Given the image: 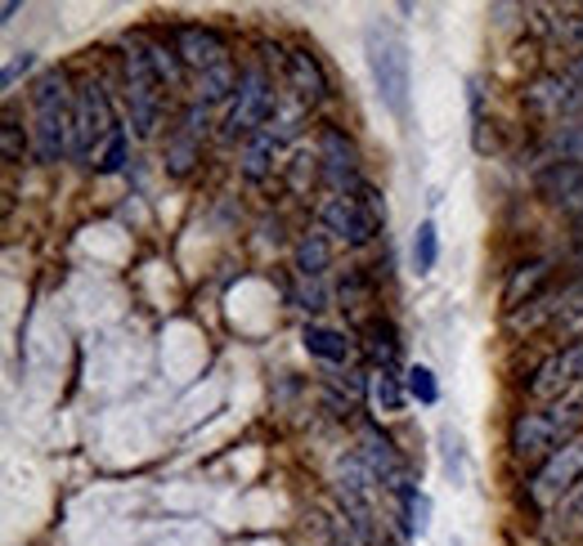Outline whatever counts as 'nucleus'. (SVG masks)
<instances>
[{"label": "nucleus", "instance_id": "f257e3e1", "mask_svg": "<svg viewBox=\"0 0 583 546\" xmlns=\"http://www.w3.org/2000/svg\"><path fill=\"white\" fill-rule=\"evenodd\" d=\"M72 94L64 72H45L32 90V158L41 166H55L72 158Z\"/></svg>", "mask_w": 583, "mask_h": 546}, {"label": "nucleus", "instance_id": "f03ea898", "mask_svg": "<svg viewBox=\"0 0 583 546\" xmlns=\"http://www.w3.org/2000/svg\"><path fill=\"white\" fill-rule=\"evenodd\" d=\"M386 224V202L373 184L355 193H328L319 202V229L342 237L346 246H368Z\"/></svg>", "mask_w": 583, "mask_h": 546}, {"label": "nucleus", "instance_id": "7ed1b4c3", "mask_svg": "<svg viewBox=\"0 0 583 546\" xmlns=\"http://www.w3.org/2000/svg\"><path fill=\"white\" fill-rule=\"evenodd\" d=\"M364 49H368V68H373L381 104L396 117H409V45H404V36L391 23H368Z\"/></svg>", "mask_w": 583, "mask_h": 546}, {"label": "nucleus", "instance_id": "20e7f679", "mask_svg": "<svg viewBox=\"0 0 583 546\" xmlns=\"http://www.w3.org/2000/svg\"><path fill=\"white\" fill-rule=\"evenodd\" d=\"M579 434V413L570 404H548V408H529L512 421V453L521 462H548L561 443Z\"/></svg>", "mask_w": 583, "mask_h": 546}, {"label": "nucleus", "instance_id": "39448f33", "mask_svg": "<svg viewBox=\"0 0 583 546\" xmlns=\"http://www.w3.org/2000/svg\"><path fill=\"white\" fill-rule=\"evenodd\" d=\"M122 81H126V104H130V126L139 139H153L162 126V108H167V85L158 81L144 45H126L122 55Z\"/></svg>", "mask_w": 583, "mask_h": 546}, {"label": "nucleus", "instance_id": "423d86ee", "mask_svg": "<svg viewBox=\"0 0 583 546\" xmlns=\"http://www.w3.org/2000/svg\"><path fill=\"white\" fill-rule=\"evenodd\" d=\"M117 130L113 104L100 81H81L72 94V158L77 162H94V153L108 143V135Z\"/></svg>", "mask_w": 583, "mask_h": 546}, {"label": "nucleus", "instance_id": "0eeeda50", "mask_svg": "<svg viewBox=\"0 0 583 546\" xmlns=\"http://www.w3.org/2000/svg\"><path fill=\"white\" fill-rule=\"evenodd\" d=\"M274 117V81L261 63L242 68V81H238V94L220 121V135L225 139H252L261 126H270Z\"/></svg>", "mask_w": 583, "mask_h": 546}, {"label": "nucleus", "instance_id": "6e6552de", "mask_svg": "<svg viewBox=\"0 0 583 546\" xmlns=\"http://www.w3.org/2000/svg\"><path fill=\"white\" fill-rule=\"evenodd\" d=\"M579 479H583V434H574L570 443H561V449L544 466H534V475L525 484V502L534 511H552Z\"/></svg>", "mask_w": 583, "mask_h": 546}, {"label": "nucleus", "instance_id": "1a4fd4ad", "mask_svg": "<svg viewBox=\"0 0 583 546\" xmlns=\"http://www.w3.org/2000/svg\"><path fill=\"white\" fill-rule=\"evenodd\" d=\"M579 381H583V336L561 345L557 355H548L539 368H534L525 394H529L534 404H561V394L574 390Z\"/></svg>", "mask_w": 583, "mask_h": 546}, {"label": "nucleus", "instance_id": "9d476101", "mask_svg": "<svg viewBox=\"0 0 583 546\" xmlns=\"http://www.w3.org/2000/svg\"><path fill=\"white\" fill-rule=\"evenodd\" d=\"M525 108L534 117H574L583 113V81L565 68V72H544V77H534L529 90H525Z\"/></svg>", "mask_w": 583, "mask_h": 546}, {"label": "nucleus", "instance_id": "9b49d317", "mask_svg": "<svg viewBox=\"0 0 583 546\" xmlns=\"http://www.w3.org/2000/svg\"><path fill=\"white\" fill-rule=\"evenodd\" d=\"M359 462L377 475V484H381V488H391L400 502L418 492V484H413L409 466H404V462H400V453H396V443L386 439L377 426H364V430H359Z\"/></svg>", "mask_w": 583, "mask_h": 546}, {"label": "nucleus", "instance_id": "f8f14e48", "mask_svg": "<svg viewBox=\"0 0 583 546\" xmlns=\"http://www.w3.org/2000/svg\"><path fill=\"white\" fill-rule=\"evenodd\" d=\"M207 126H212V117H207L203 104H188V108L180 113V126H175V135L167 139V171H171V175H188L193 166L203 162Z\"/></svg>", "mask_w": 583, "mask_h": 546}, {"label": "nucleus", "instance_id": "ddd939ff", "mask_svg": "<svg viewBox=\"0 0 583 546\" xmlns=\"http://www.w3.org/2000/svg\"><path fill=\"white\" fill-rule=\"evenodd\" d=\"M319 162H323V175L332 184V193H355L364 188L359 179V153H355V143L336 130V126H323L319 130Z\"/></svg>", "mask_w": 583, "mask_h": 546}, {"label": "nucleus", "instance_id": "4468645a", "mask_svg": "<svg viewBox=\"0 0 583 546\" xmlns=\"http://www.w3.org/2000/svg\"><path fill=\"white\" fill-rule=\"evenodd\" d=\"M171 45H175V55H180L184 72H193V77L229 59V40H225L216 27H180V32L171 36Z\"/></svg>", "mask_w": 583, "mask_h": 546}, {"label": "nucleus", "instance_id": "2eb2a0df", "mask_svg": "<svg viewBox=\"0 0 583 546\" xmlns=\"http://www.w3.org/2000/svg\"><path fill=\"white\" fill-rule=\"evenodd\" d=\"M283 68H287V85L297 90L301 104H323L328 98V72H323V63H319V55L310 45H292Z\"/></svg>", "mask_w": 583, "mask_h": 546}, {"label": "nucleus", "instance_id": "dca6fc26", "mask_svg": "<svg viewBox=\"0 0 583 546\" xmlns=\"http://www.w3.org/2000/svg\"><path fill=\"white\" fill-rule=\"evenodd\" d=\"M539 197L561 211H583V158H561L539 175Z\"/></svg>", "mask_w": 583, "mask_h": 546}, {"label": "nucleus", "instance_id": "f3484780", "mask_svg": "<svg viewBox=\"0 0 583 546\" xmlns=\"http://www.w3.org/2000/svg\"><path fill=\"white\" fill-rule=\"evenodd\" d=\"M238 81H242V72L233 68V59H225V63L198 72V77H193V104H203V108H212V104H233Z\"/></svg>", "mask_w": 583, "mask_h": 546}, {"label": "nucleus", "instance_id": "a211bd4d", "mask_svg": "<svg viewBox=\"0 0 583 546\" xmlns=\"http://www.w3.org/2000/svg\"><path fill=\"white\" fill-rule=\"evenodd\" d=\"M548 274H552V265H548V260H529V265L512 269L507 287H503V310H507V314H516V310H525L529 301H539V287L548 282Z\"/></svg>", "mask_w": 583, "mask_h": 546}, {"label": "nucleus", "instance_id": "6ab92c4d", "mask_svg": "<svg viewBox=\"0 0 583 546\" xmlns=\"http://www.w3.org/2000/svg\"><path fill=\"white\" fill-rule=\"evenodd\" d=\"M278 143H283V130H274V121H270V126H261V130L248 139V148H242V175H248L252 184H256V179H265V175L274 171Z\"/></svg>", "mask_w": 583, "mask_h": 546}, {"label": "nucleus", "instance_id": "aec40b11", "mask_svg": "<svg viewBox=\"0 0 583 546\" xmlns=\"http://www.w3.org/2000/svg\"><path fill=\"white\" fill-rule=\"evenodd\" d=\"M544 533H548L552 542H570V537H579V533H583V479H579V484L565 492V498L548 511Z\"/></svg>", "mask_w": 583, "mask_h": 546}, {"label": "nucleus", "instance_id": "412c9836", "mask_svg": "<svg viewBox=\"0 0 583 546\" xmlns=\"http://www.w3.org/2000/svg\"><path fill=\"white\" fill-rule=\"evenodd\" d=\"M301 340H306V350H310L315 359H323V363H351V359H355V340H351L346 332H336V327L310 323V327L301 332Z\"/></svg>", "mask_w": 583, "mask_h": 546}, {"label": "nucleus", "instance_id": "4be33fe9", "mask_svg": "<svg viewBox=\"0 0 583 546\" xmlns=\"http://www.w3.org/2000/svg\"><path fill=\"white\" fill-rule=\"evenodd\" d=\"M328 265H332V237H328L323 229H310V233L297 242V274H301L306 282H319V278L328 274Z\"/></svg>", "mask_w": 583, "mask_h": 546}, {"label": "nucleus", "instance_id": "5701e85b", "mask_svg": "<svg viewBox=\"0 0 583 546\" xmlns=\"http://www.w3.org/2000/svg\"><path fill=\"white\" fill-rule=\"evenodd\" d=\"M368 399H373V408L377 413H400L404 408V399H409V385L396 376V372H386V368H377L373 376H368Z\"/></svg>", "mask_w": 583, "mask_h": 546}, {"label": "nucleus", "instance_id": "b1692460", "mask_svg": "<svg viewBox=\"0 0 583 546\" xmlns=\"http://www.w3.org/2000/svg\"><path fill=\"white\" fill-rule=\"evenodd\" d=\"M139 45H144V55H149L158 81H162L167 90H184L188 72H184V63H180V55H175V45H167V40H139Z\"/></svg>", "mask_w": 583, "mask_h": 546}, {"label": "nucleus", "instance_id": "393cba45", "mask_svg": "<svg viewBox=\"0 0 583 546\" xmlns=\"http://www.w3.org/2000/svg\"><path fill=\"white\" fill-rule=\"evenodd\" d=\"M435 260H441V233H435V220H422L418 233H413V269L431 274Z\"/></svg>", "mask_w": 583, "mask_h": 546}, {"label": "nucleus", "instance_id": "a878e982", "mask_svg": "<svg viewBox=\"0 0 583 546\" xmlns=\"http://www.w3.org/2000/svg\"><path fill=\"white\" fill-rule=\"evenodd\" d=\"M126 153H130V143H126V130L117 126L113 135H108V143L100 148V153H94V175H122L126 171Z\"/></svg>", "mask_w": 583, "mask_h": 546}, {"label": "nucleus", "instance_id": "bb28decb", "mask_svg": "<svg viewBox=\"0 0 583 546\" xmlns=\"http://www.w3.org/2000/svg\"><path fill=\"white\" fill-rule=\"evenodd\" d=\"M404 376H409V381H404V385H409V399H418V404H426V408L441 404V381H435V372H431L426 363H413Z\"/></svg>", "mask_w": 583, "mask_h": 546}, {"label": "nucleus", "instance_id": "cd10ccee", "mask_svg": "<svg viewBox=\"0 0 583 546\" xmlns=\"http://www.w3.org/2000/svg\"><path fill=\"white\" fill-rule=\"evenodd\" d=\"M336 301H342V310H364L373 301V282L359 269H351L342 282H336Z\"/></svg>", "mask_w": 583, "mask_h": 546}, {"label": "nucleus", "instance_id": "c85d7f7f", "mask_svg": "<svg viewBox=\"0 0 583 546\" xmlns=\"http://www.w3.org/2000/svg\"><path fill=\"white\" fill-rule=\"evenodd\" d=\"M368 350L373 359L386 368V372H396V359H400V340H396V327H386V323H373V340H368Z\"/></svg>", "mask_w": 583, "mask_h": 546}, {"label": "nucleus", "instance_id": "c756f323", "mask_svg": "<svg viewBox=\"0 0 583 546\" xmlns=\"http://www.w3.org/2000/svg\"><path fill=\"white\" fill-rule=\"evenodd\" d=\"M0 148H5V162L10 166H19L23 153H32V139H23V130H19L14 117H5V126H0Z\"/></svg>", "mask_w": 583, "mask_h": 546}, {"label": "nucleus", "instance_id": "7c9ffc66", "mask_svg": "<svg viewBox=\"0 0 583 546\" xmlns=\"http://www.w3.org/2000/svg\"><path fill=\"white\" fill-rule=\"evenodd\" d=\"M297 301H301V310H323V305H328V291H323V282H306V278H301Z\"/></svg>", "mask_w": 583, "mask_h": 546}, {"label": "nucleus", "instance_id": "2f4dec72", "mask_svg": "<svg viewBox=\"0 0 583 546\" xmlns=\"http://www.w3.org/2000/svg\"><path fill=\"white\" fill-rule=\"evenodd\" d=\"M557 32H561V40H565L570 49H579V59H583V14H579V19H561Z\"/></svg>", "mask_w": 583, "mask_h": 546}, {"label": "nucleus", "instance_id": "473e14b6", "mask_svg": "<svg viewBox=\"0 0 583 546\" xmlns=\"http://www.w3.org/2000/svg\"><path fill=\"white\" fill-rule=\"evenodd\" d=\"M27 68H32V55H23V59H10V63H5V77H0V85L10 90V85H14V81L27 72Z\"/></svg>", "mask_w": 583, "mask_h": 546}, {"label": "nucleus", "instance_id": "72a5a7b5", "mask_svg": "<svg viewBox=\"0 0 583 546\" xmlns=\"http://www.w3.org/2000/svg\"><path fill=\"white\" fill-rule=\"evenodd\" d=\"M323 399H328V408L336 413V417H351L355 408H351V399H336V394H323Z\"/></svg>", "mask_w": 583, "mask_h": 546}]
</instances>
